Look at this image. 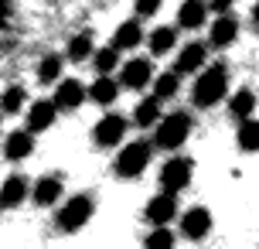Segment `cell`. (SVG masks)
I'll return each mask as SVG.
<instances>
[{
  "label": "cell",
  "instance_id": "6da1fadb",
  "mask_svg": "<svg viewBox=\"0 0 259 249\" xmlns=\"http://www.w3.org/2000/svg\"><path fill=\"white\" fill-rule=\"evenodd\" d=\"M225 96H229V68L222 62L201 68V75L191 86V103L198 109H208V106H219Z\"/></svg>",
  "mask_w": 259,
  "mask_h": 249
},
{
  "label": "cell",
  "instance_id": "7a4b0ae2",
  "mask_svg": "<svg viewBox=\"0 0 259 249\" xmlns=\"http://www.w3.org/2000/svg\"><path fill=\"white\" fill-rule=\"evenodd\" d=\"M154 140L157 147H164V150H178V147L188 140V133H191V116L188 113H170V116L157 119L154 123Z\"/></svg>",
  "mask_w": 259,
  "mask_h": 249
},
{
  "label": "cell",
  "instance_id": "3957f363",
  "mask_svg": "<svg viewBox=\"0 0 259 249\" xmlns=\"http://www.w3.org/2000/svg\"><path fill=\"white\" fill-rule=\"evenodd\" d=\"M92 212H96V201H92V195H75L68 198L62 209H58V215H55V222H58V229L62 232H78L82 225L92 219Z\"/></svg>",
  "mask_w": 259,
  "mask_h": 249
},
{
  "label": "cell",
  "instance_id": "277c9868",
  "mask_svg": "<svg viewBox=\"0 0 259 249\" xmlns=\"http://www.w3.org/2000/svg\"><path fill=\"white\" fill-rule=\"evenodd\" d=\"M150 154H154V147L147 144V140H133V144H126L123 150H119V157H116V174L119 178H140L143 168L150 164Z\"/></svg>",
  "mask_w": 259,
  "mask_h": 249
},
{
  "label": "cell",
  "instance_id": "5b68a950",
  "mask_svg": "<svg viewBox=\"0 0 259 249\" xmlns=\"http://www.w3.org/2000/svg\"><path fill=\"white\" fill-rule=\"evenodd\" d=\"M191 174H194V160L188 157H170L164 168H160V188L164 191H184L191 184Z\"/></svg>",
  "mask_w": 259,
  "mask_h": 249
},
{
  "label": "cell",
  "instance_id": "8992f818",
  "mask_svg": "<svg viewBox=\"0 0 259 249\" xmlns=\"http://www.w3.org/2000/svg\"><path fill=\"white\" fill-rule=\"evenodd\" d=\"M126 137V119L116 116V113H109V116H103L99 123H96V130H92V140H96V147H116L119 140Z\"/></svg>",
  "mask_w": 259,
  "mask_h": 249
},
{
  "label": "cell",
  "instance_id": "52a82bcc",
  "mask_svg": "<svg viewBox=\"0 0 259 249\" xmlns=\"http://www.w3.org/2000/svg\"><path fill=\"white\" fill-rule=\"evenodd\" d=\"M178 215V195L174 191H164V195H154L143 209V219L150 225H167L170 219Z\"/></svg>",
  "mask_w": 259,
  "mask_h": 249
},
{
  "label": "cell",
  "instance_id": "ba28073f",
  "mask_svg": "<svg viewBox=\"0 0 259 249\" xmlns=\"http://www.w3.org/2000/svg\"><path fill=\"white\" fill-rule=\"evenodd\" d=\"M154 79V65H150V58H130L123 72H119V86H126V89H147Z\"/></svg>",
  "mask_w": 259,
  "mask_h": 249
},
{
  "label": "cell",
  "instance_id": "9c48e42d",
  "mask_svg": "<svg viewBox=\"0 0 259 249\" xmlns=\"http://www.w3.org/2000/svg\"><path fill=\"white\" fill-rule=\"evenodd\" d=\"M235 38H239V21H235V17H232L229 11L219 14V17L211 21V31H208V45L222 52V48H229V45H232Z\"/></svg>",
  "mask_w": 259,
  "mask_h": 249
},
{
  "label": "cell",
  "instance_id": "30bf717a",
  "mask_svg": "<svg viewBox=\"0 0 259 249\" xmlns=\"http://www.w3.org/2000/svg\"><path fill=\"white\" fill-rule=\"evenodd\" d=\"M208 62V45H201V41H188L181 48V55H178V65H174V72L178 75H191V72H201Z\"/></svg>",
  "mask_w": 259,
  "mask_h": 249
},
{
  "label": "cell",
  "instance_id": "8fae6325",
  "mask_svg": "<svg viewBox=\"0 0 259 249\" xmlns=\"http://www.w3.org/2000/svg\"><path fill=\"white\" fill-rule=\"evenodd\" d=\"M181 232L188 239H194V242H198V239H205L208 232H211V212L201 209V205H198V209H188L181 215Z\"/></svg>",
  "mask_w": 259,
  "mask_h": 249
},
{
  "label": "cell",
  "instance_id": "7c38bea8",
  "mask_svg": "<svg viewBox=\"0 0 259 249\" xmlns=\"http://www.w3.org/2000/svg\"><path fill=\"white\" fill-rule=\"evenodd\" d=\"M58 198H62V178H58V174H45V178L31 188V201H34L38 209H52Z\"/></svg>",
  "mask_w": 259,
  "mask_h": 249
},
{
  "label": "cell",
  "instance_id": "4fadbf2b",
  "mask_svg": "<svg viewBox=\"0 0 259 249\" xmlns=\"http://www.w3.org/2000/svg\"><path fill=\"white\" fill-rule=\"evenodd\" d=\"M82 99H85V86L78 79H58V89L52 99L58 109H75V106H82Z\"/></svg>",
  "mask_w": 259,
  "mask_h": 249
},
{
  "label": "cell",
  "instance_id": "5bb4252c",
  "mask_svg": "<svg viewBox=\"0 0 259 249\" xmlns=\"http://www.w3.org/2000/svg\"><path fill=\"white\" fill-rule=\"evenodd\" d=\"M55 109H58V106H55L52 99H38V103H31V106H27V130H31V133L48 130V127L55 123Z\"/></svg>",
  "mask_w": 259,
  "mask_h": 249
},
{
  "label": "cell",
  "instance_id": "9a60e30c",
  "mask_svg": "<svg viewBox=\"0 0 259 249\" xmlns=\"http://www.w3.org/2000/svg\"><path fill=\"white\" fill-rule=\"evenodd\" d=\"M140 41H143V27H140V17H133V21H123L116 27L113 48L116 52H133V48H140Z\"/></svg>",
  "mask_w": 259,
  "mask_h": 249
},
{
  "label": "cell",
  "instance_id": "2e32d148",
  "mask_svg": "<svg viewBox=\"0 0 259 249\" xmlns=\"http://www.w3.org/2000/svg\"><path fill=\"white\" fill-rule=\"evenodd\" d=\"M31 150H34L31 130H14L4 137V157L7 160H24V157H31Z\"/></svg>",
  "mask_w": 259,
  "mask_h": 249
},
{
  "label": "cell",
  "instance_id": "e0dca14e",
  "mask_svg": "<svg viewBox=\"0 0 259 249\" xmlns=\"http://www.w3.org/2000/svg\"><path fill=\"white\" fill-rule=\"evenodd\" d=\"M208 21V0H184L181 11H178V27L184 31H194Z\"/></svg>",
  "mask_w": 259,
  "mask_h": 249
},
{
  "label": "cell",
  "instance_id": "ac0fdd59",
  "mask_svg": "<svg viewBox=\"0 0 259 249\" xmlns=\"http://www.w3.org/2000/svg\"><path fill=\"white\" fill-rule=\"evenodd\" d=\"M27 191H31V188H27L24 178H21V174H11L7 181L0 184V209H17L27 198Z\"/></svg>",
  "mask_w": 259,
  "mask_h": 249
},
{
  "label": "cell",
  "instance_id": "d6986e66",
  "mask_svg": "<svg viewBox=\"0 0 259 249\" xmlns=\"http://www.w3.org/2000/svg\"><path fill=\"white\" fill-rule=\"evenodd\" d=\"M89 96L92 103H99V106H113L116 103V96H119V82L113 79V75H99V79L89 86Z\"/></svg>",
  "mask_w": 259,
  "mask_h": 249
},
{
  "label": "cell",
  "instance_id": "ffe728a7",
  "mask_svg": "<svg viewBox=\"0 0 259 249\" xmlns=\"http://www.w3.org/2000/svg\"><path fill=\"white\" fill-rule=\"evenodd\" d=\"M239 150H246V154H256L259 150V119L246 116V119H239Z\"/></svg>",
  "mask_w": 259,
  "mask_h": 249
},
{
  "label": "cell",
  "instance_id": "44dd1931",
  "mask_svg": "<svg viewBox=\"0 0 259 249\" xmlns=\"http://www.w3.org/2000/svg\"><path fill=\"white\" fill-rule=\"evenodd\" d=\"M178 45V27H154V34H150V55L160 58V55H167L170 48Z\"/></svg>",
  "mask_w": 259,
  "mask_h": 249
},
{
  "label": "cell",
  "instance_id": "7402d4cb",
  "mask_svg": "<svg viewBox=\"0 0 259 249\" xmlns=\"http://www.w3.org/2000/svg\"><path fill=\"white\" fill-rule=\"evenodd\" d=\"M229 113H232V119H246L256 113V92L252 89H239L229 99Z\"/></svg>",
  "mask_w": 259,
  "mask_h": 249
},
{
  "label": "cell",
  "instance_id": "603a6c76",
  "mask_svg": "<svg viewBox=\"0 0 259 249\" xmlns=\"http://www.w3.org/2000/svg\"><path fill=\"white\" fill-rule=\"evenodd\" d=\"M92 52H96V48H92V31H78L75 38L68 41V52H65V58H68V62H85Z\"/></svg>",
  "mask_w": 259,
  "mask_h": 249
},
{
  "label": "cell",
  "instance_id": "cb8c5ba5",
  "mask_svg": "<svg viewBox=\"0 0 259 249\" xmlns=\"http://www.w3.org/2000/svg\"><path fill=\"white\" fill-rule=\"evenodd\" d=\"M89 58H92V65H96L99 75H113L116 65H119V52L113 48V45H106V48H99V52H92Z\"/></svg>",
  "mask_w": 259,
  "mask_h": 249
},
{
  "label": "cell",
  "instance_id": "d4e9b609",
  "mask_svg": "<svg viewBox=\"0 0 259 249\" xmlns=\"http://www.w3.org/2000/svg\"><path fill=\"white\" fill-rule=\"evenodd\" d=\"M24 103H27L24 86H11V89L0 96V113H4V116H14V113H21V109H24Z\"/></svg>",
  "mask_w": 259,
  "mask_h": 249
},
{
  "label": "cell",
  "instance_id": "484cf974",
  "mask_svg": "<svg viewBox=\"0 0 259 249\" xmlns=\"http://www.w3.org/2000/svg\"><path fill=\"white\" fill-rule=\"evenodd\" d=\"M133 119H137V127H154L157 119H160V99H143V103H137V109H133Z\"/></svg>",
  "mask_w": 259,
  "mask_h": 249
},
{
  "label": "cell",
  "instance_id": "4316f807",
  "mask_svg": "<svg viewBox=\"0 0 259 249\" xmlns=\"http://www.w3.org/2000/svg\"><path fill=\"white\" fill-rule=\"evenodd\" d=\"M62 65H65L62 55H45V58H41V65H38V79L45 82V86L58 82V79H62Z\"/></svg>",
  "mask_w": 259,
  "mask_h": 249
},
{
  "label": "cell",
  "instance_id": "83f0119b",
  "mask_svg": "<svg viewBox=\"0 0 259 249\" xmlns=\"http://www.w3.org/2000/svg\"><path fill=\"white\" fill-rule=\"evenodd\" d=\"M150 82H154V99H160V103L178 96V72H164V75H157Z\"/></svg>",
  "mask_w": 259,
  "mask_h": 249
},
{
  "label": "cell",
  "instance_id": "f1b7e54d",
  "mask_svg": "<svg viewBox=\"0 0 259 249\" xmlns=\"http://www.w3.org/2000/svg\"><path fill=\"white\" fill-rule=\"evenodd\" d=\"M150 249H167V246H174V232H170L167 225H154V232L143 239Z\"/></svg>",
  "mask_w": 259,
  "mask_h": 249
},
{
  "label": "cell",
  "instance_id": "f546056e",
  "mask_svg": "<svg viewBox=\"0 0 259 249\" xmlns=\"http://www.w3.org/2000/svg\"><path fill=\"white\" fill-rule=\"evenodd\" d=\"M157 11H160V0H137L133 4V14L137 17H154Z\"/></svg>",
  "mask_w": 259,
  "mask_h": 249
},
{
  "label": "cell",
  "instance_id": "4dcf8cb0",
  "mask_svg": "<svg viewBox=\"0 0 259 249\" xmlns=\"http://www.w3.org/2000/svg\"><path fill=\"white\" fill-rule=\"evenodd\" d=\"M232 4H235V0H208V11L225 14V11H232Z\"/></svg>",
  "mask_w": 259,
  "mask_h": 249
},
{
  "label": "cell",
  "instance_id": "1f68e13d",
  "mask_svg": "<svg viewBox=\"0 0 259 249\" xmlns=\"http://www.w3.org/2000/svg\"><path fill=\"white\" fill-rule=\"evenodd\" d=\"M252 24H256V31H259V0H256V7H252Z\"/></svg>",
  "mask_w": 259,
  "mask_h": 249
}]
</instances>
